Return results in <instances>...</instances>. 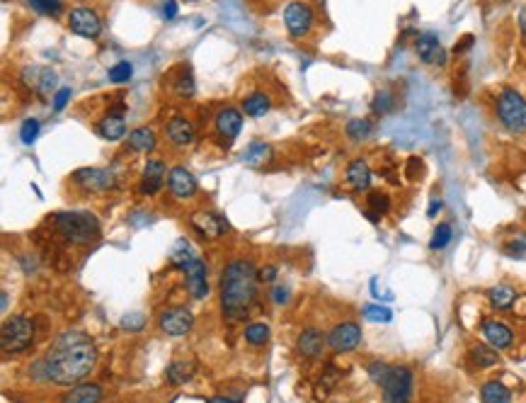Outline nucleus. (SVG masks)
<instances>
[{
	"label": "nucleus",
	"mask_w": 526,
	"mask_h": 403,
	"mask_svg": "<svg viewBox=\"0 0 526 403\" xmlns=\"http://www.w3.org/2000/svg\"><path fill=\"white\" fill-rule=\"evenodd\" d=\"M260 279H264V282H274V279H277V268H262L260 270Z\"/></svg>",
	"instance_id": "8fccbe9b"
},
{
	"label": "nucleus",
	"mask_w": 526,
	"mask_h": 403,
	"mask_svg": "<svg viewBox=\"0 0 526 403\" xmlns=\"http://www.w3.org/2000/svg\"><path fill=\"white\" fill-rule=\"evenodd\" d=\"M272 299H274V304H287L289 302V289L287 287H274Z\"/></svg>",
	"instance_id": "09e8293b"
},
{
	"label": "nucleus",
	"mask_w": 526,
	"mask_h": 403,
	"mask_svg": "<svg viewBox=\"0 0 526 403\" xmlns=\"http://www.w3.org/2000/svg\"><path fill=\"white\" fill-rule=\"evenodd\" d=\"M97 350L85 333H63L56 338L42 362L29 369V374H39V379H51L54 384L70 386L83 381L93 372Z\"/></svg>",
	"instance_id": "f257e3e1"
},
{
	"label": "nucleus",
	"mask_w": 526,
	"mask_h": 403,
	"mask_svg": "<svg viewBox=\"0 0 526 403\" xmlns=\"http://www.w3.org/2000/svg\"><path fill=\"white\" fill-rule=\"evenodd\" d=\"M177 93H180V98H192L194 95V78L190 68L182 71V75L177 78Z\"/></svg>",
	"instance_id": "ea45409f"
},
{
	"label": "nucleus",
	"mask_w": 526,
	"mask_h": 403,
	"mask_svg": "<svg viewBox=\"0 0 526 403\" xmlns=\"http://www.w3.org/2000/svg\"><path fill=\"white\" fill-rule=\"evenodd\" d=\"M167 139L175 146H190L194 141V126L185 117H172L167 122Z\"/></svg>",
	"instance_id": "aec40b11"
},
{
	"label": "nucleus",
	"mask_w": 526,
	"mask_h": 403,
	"mask_svg": "<svg viewBox=\"0 0 526 403\" xmlns=\"http://www.w3.org/2000/svg\"><path fill=\"white\" fill-rule=\"evenodd\" d=\"M347 182L352 185V190L356 192H366L371 185V168L364 158H356V161L350 163L347 168Z\"/></svg>",
	"instance_id": "6ab92c4d"
},
{
	"label": "nucleus",
	"mask_w": 526,
	"mask_h": 403,
	"mask_svg": "<svg viewBox=\"0 0 526 403\" xmlns=\"http://www.w3.org/2000/svg\"><path fill=\"white\" fill-rule=\"evenodd\" d=\"M240 126H243V117L233 107H226L216 115V131L223 139V146H231V141L240 134Z\"/></svg>",
	"instance_id": "2eb2a0df"
},
{
	"label": "nucleus",
	"mask_w": 526,
	"mask_h": 403,
	"mask_svg": "<svg viewBox=\"0 0 526 403\" xmlns=\"http://www.w3.org/2000/svg\"><path fill=\"white\" fill-rule=\"evenodd\" d=\"M328 343V340H323V333L315 328H308L301 333L299 338V350L303 353L306 357H320L323 355V345Z\"/></svg>",
	"instance_id": "5701e85b"
},
{
	"label": "nucleus",
	"mask_w": 526,
	"mask_h": 403,
	"mask_svg": "<svg viewBox=\"0 0 526 403\" xmlns=\"http://www.w3.org/2000/svg\"><path fill=\"white\" fill-rule=\"evenodd\" d=\"M497 117L504 124V129L514 131V134H524L526 131V100L517 90L507 88L497 98Z\"/></svg>",
	"instance_id": "39448f33"
},
{
	"label": "nucleus",
	"mask_w": 526,
	"mask_h": 403,
	"mask_svg": "<svg viewBox=\"0 0 526 403\" xmlns=\"http://www.w3.org/2000/svg\"><path fill=\"white\" fill-rule=\"evenodd\" d=\"M269 153H272V149H269L267 144H262V141H253L243 153V163H248V166H262V163L269 158Z\"/></svg>",
	"instance_id": "c85d7f7f"
},
{
	"label": "nucleus",
	"mask_w": 526,
	"mask_h": 403,
	"mask_svg": "<svg viewBox=\"0 0 526 403\" xmlns=\"http://www.w3.org/2000/svg\"><path fill=\"white\" fill-rule=\"evenodd\" d=\"M284 24H287V32L294 39L306 37L310 32V27H313V10H310V5L303 3V0L289 3L287 10H284Z\"/></svg>",
	"instance_id": "0eeeda50"
},
{
	"label": "nucleus",
	"mask_w": 526,
	"mask_h": 403,
	"mask_svg": "<svg viewBox=\"0 0 526 403\" xmlns=\"http://www.w3.org/2000/svg\"><path fill=\"white\" fill-rule=\"evenodd\" d=\"M483 340L495 350H507L514 343V333L502 321H485L483 323Z\"/></svg>",
	"instance_id": "ddd939ff"
},
{
	"label": "nucleus",
	"mask_w": 526,
	"mask_h": 403,
	"mask_svg": "<svg viewBox=\"0 0 526 403\" xmlns=\"http://www.w3.org/2000/svg\"><path fill=\"white\" fill-rule=\"evenodd\" d=\"M187 289H190V294L194 299H206V294H209L206 265H204L199 258L187 268Z\"/></svg>",
	"instance_id": "f3484780"
},
{
	"label": "nucleus",
	"mask_w": 526,
	"mask_h": 403,
	"mask_svg": "<svg viewBox=\"0 0 526 403\" xmlns=\"http://www.w3.org/2000/svg\"><path fill=\"white\" fill-rule=\"evenodd\" d=\"M129 149H134V151H141V153H148V151H153L158 146V139H156V131L153 129H148V126H141V129H134L129 134Z\"/></svg>",
	"instance_id": "b1692460"
},
{
	"label": "nucleus",
	"mask_w": 526,
	"mask_h": 403,
	"mask_svg": "<svg viewBox=\"0 0 526 403\" xmlns=\"http://www.w3.org/2000/svg\"><path fill=\"white\" fill-rule=\"evenodd\" d=\"M194 260H197V255L192 253V248L187 246V241H180V243H177L175 251H172V265H175V268H180V270H185V272H187V268H190Z\"/></svg>",
	"instance_id": "7c9ffc66"
},
{
	"label": "nucleus",
	"mask_w": 526,
	"mask_h": 403,
	"mask_svg": "<svg viewBox=\"0 0 526 403\" xmlns=\"http://www.w3.org/2000/svg\"><path fill=\"white\" fill-rule=\"evenodd\" d=\"M519 27H522V34L526 37V8L519 10Z\"/></svg>",
	"instance_id": "3c124183"
},
{
	"label": "nucleus",
	"mask_w": 526,
	"mask_h": 403,
	"mask_svg": "<svg viewBox=\"0 0 526 403\" xmlns=\"http://www.w3.org/2000/svg\"><path fill=\"white\" fill-rule=\"evenodd\" d=\"M471 357H473V362H476L478 367H493V365H497V350L495 348H490L488 343L485 345H476V348L471 350Z\"/></svg>",
	"instance_id": "c756f323"
},
{
	"label": "nucleus",
	"mask_w": 526,
	"mask_h": 403,
	"mask_svg": "<svg viewBox=\"0 0 526 403\" xmlns=\"http://www.w3.org/2000/svg\"><path fill=\"white\" fill-rule=\"evenodd\" d=\"M272 107V100L267 98L264 93H253L243 100V110L248 117H264Z\"/></svg>",
	"instance_id": "cd10ccee"
},
{
	"label": "nucleus",
	"mask_w": 526,
	"mask_h": 403,
	"mask_svg": "<svg viewBox=\"0 0 526 403\" xmlns=\"http://www.w3.org/2000/svg\"><path fill=\"white\" fill-rule=\"evenodd\" d=\"M68 27L73 29L75 34L85 37V39H95V37H100V32H102L100 17H97V13H95V10H90V8H73V10H70Z\"/></svg>",
	"instance_id": "1a4fd4ad"
},
{
	"label": "nucleus",
	"mask_w": 526,
	"mask_h": 403,
	"mask_svg": "<svg viewBox=\"0 0 526 403\" xmlns=\"http://www.w3.org/2000/svg\"><path fill=\"white\" fill-rule=\"evenodd\" d=\"M245 340L250 345H264L269 340V328L264 323H253L245 330Z\"/></svg>",
	"instance_id": "c9c22d12"
},
{
	"label": "nucleus",
	"mask_w": 526,
	"mask_h": 403,
	"mask_svg": "<svg viewBox=\"0 0 526 403\" xmlns=\"http://www.w3.org/2000/svg\"><path fill=\"white\" fill-rule=\"evenodd\" d=\"M442 207H444L442 200H432V204H430V217H437V212H439Z\"/></svg>",
	"instance_id": "603ef678"
},
{
	"label": "nucleus",
	"mask_w": 526,
	"mask_h": 403,
	"mask_svg": "<svg viewBox=\"0 0 526 403\" xmlns=\"http://www.w3.org/2000/svg\"><path fill=\"white\" fill-rule=\"evenodd\" d=\"M54 224L66 241L93 243L100 236V224L88 212H61L54 217Z\"/></svg>",
	"instance_id": "7ed1b4c3"
},
{
	"label": "nucleus",
	"mask_w": 526,
	"mask_h": 403,
	"mask_svg": "<svg viewBox=\"0 0 526 403\" xmlns=\"http://www.w3.org/2000/svg\"><path fill=\"white\" fill-rule=\"evenodd\" d=\"M480 399H483V403H509L512 401V394H509L507 386L499 384V381H488V384H483V389H480Z\"/></svg>",
	"instance_id": "bb28decb"
},
{
	"label": "nucleus",
	"mask_w": 526,
	"mask_h": 403,
	"mask_svg": "<svg viewBox=\"0 0 526 403\" xmlns=\"http://www.w3.org/2000/svg\"><path fill=\"white\" fill-rule=\"evenodd\" d=\"M68 100H70V88H61L59 93L54 95V110L61 112L66 105H68Z\"/></svg>",
	"instance_id": "a18cd8bd"
},
{
	"label": "nucleus",
	"mask_w": 526,
	"mask_h": 403,
	"mask_svg": "<svg viewBox=\"0 0 526 403\" xmlns=\"http://www.w3.org/2000/svg\"><path fill=\"white\" fill-rule=\"evenodd\" d=\"M144 323H146V318L141 314H129L121 318V328H126V330H141L144 328Z\"/></svg>",
	"instance_id": "c03bdc74"
},
{
	"label": "nucleus",
	"mask_w": 526,
	"mask_h": 403,
	"mask_svg": "<svg viewBox=\"0 0 526 403\" xmlns=\"http://www.w3.org/2000/svg\"><path fill=\"white\" fill-rule=\"evenodd\" d=\"M97 131H100L102 139L107 141H119L121 136L126 134V122L121 115H107L105 119H100L97 124Z\"/></svg>",
	"instance_id": "4be33fe9"
},
{
	"label": "nucleus",
	"mask_w": 526,
	"mask_h": 403,
	"mask_svg": "<svg viewBox=\"0 0 526 403\" xmlns=\"http://www.w3.org/2000/svg\"><path fill=\"white\" fill-rule=\"evenodd\" d=\"M54 83H56V75L51 68H39V80H37V88L42 90L44 95L49 93V90H54Z\"/></svg>",
	"instance_id": "a19ab883"
},
{
	"label": "nucleus",
	"mask_w": 526,
	"mask_h": 403,
	"mask_svg": "<svg viewBox=\"0 0 526 403\" xmlns=\"http://www.w3.org/2000/svg\"><path fill=\"white\" fill-rule=\"evenodd\" d=\"M488 297H490V304H493L497 311L512 309V304L517 302V292H514L509 284H497V287H493Z\"/></svg>",
	"instance_id": "393cba45"
},
{
	"label": "nucleus",
	"mask_w": 526,
	"mask_h": 403,
	"mask_svg": "<svg viewBox=\"0 0 526 403\" xmlns=\"http://www.w3.org/2000/svg\"><path fill=\"white\" fill-rule=\"evenodd\" d=\"M209 403H236V401H231V399H226V396H213L211 401Z\"/></svg>",
	"instance_id": "864d4df0"
},
{
	"label": "nucleus",
	"mask_w": 526,
	"mask_h": 403,
	"mask_svg": "<svg viewBox=\"0 0 526 403\" xmlns=\"http://www.w3.org/2000/svg\"><path fill=\"white\" fill-rule=\"evenodd\" d=\"M73 182L88 192H107L117 185V177L107 168H80L73 173Z\"/></svg>",
	"instance_id": "6e6552de"
},
{
	"label": "nucleus",
	"mask_w": 526,
	"mask_h": 403,
	"mask_svg": "<svg viewBox=\"0 0 526 403\" xmlns=\"http://www.w3.org/2000/svg\"><path fill=\"white\" fill-rule=\"evenodd\" d=\"M37 136H39V122L37 119H24L22 126H20V139H22V144L32 146Z\"/></svg>",
	"instance_id": "58836bf2"
},
{
	"label": "nucleus",
	"mask_w": 526,
	"mask_h": 403,
	"mask_svg": "<svg viewBox=\"0 0 526 403\" xmlns=\"http://www.w3.org/2000/svg\"><path fill=\"white\" fill-rule=\"evenodd\" d=\"M8 309V292H3V311Z\"/></svg>",
	"instance_id": "5fc2aeb1"
},
{
	"label": "nucleus",
	"mask_w": 526,
	"mask_h": 403,
	"mask_svg": "<svg viewBox=\"0 0 526 403\" xmlns=\"http://www.w3.org/2000/svg\"><path fill=\"white\" fill-rule=\"evenodd\" d=\"M393 105H396V95H393L391 90H379V93L374 95V102H371V110H374L376 115H386V112L393 110Z\"/></svg>",
	"instance_id": "f704fd0d"
},
{
	"label": "nucleus",
	"mask_w": 526,
	"mask_h": 403,
	"mask_svg": "<svg viewBox=\"0 0 526 403\" xmlns=\"http://www.w3.org/2000/svg\"><path fill=\"white\" fill-rule=\"evenodd\" d=\"M325 340L335 353H350L361 343V328L356 323H340L330 330Z\"/></svg>",
	"instance_id": "9b49d317"
},
{
	"label": "nucleus",
	"mask_w": 526,
	"mask_h": 403,
	"mask_svg": "<svg viewBox=\"0 0 526 403\" xmlns=\"http://www.w3.org/2000/svg\"><path fill=\"white\" fill-rule=\"evenodd\" d=\"M383 401L386 403H410L412 391V372L407 367H391L383 379Z\"/></svg>",
	"instance_id": "423d86ee"
},
{
	"label": "nucleus",
	"mask_w": 526,
	"mask_h": 403,
	"mask_svg": "<svg viewBox=\"0 0 526 403\" xmlns=\"http://www.w3.org/2000/svg\"><path fill=\"white\" fill-rule=\"evenodd\" d=\"M131 75H134V66H131L129 61H119V64L110 68V80H112V83H126Z\"/></svg>",
	"instance_id": "4c0bfd02"
},
{
	"label": "nucleus",
	"mask_w": 526,
	"mask_h": 403,
	"mask_svg": "<svg viewBox=\"0 0 526 403\" xmlns=\"http://www.w3.org/2000/svg\"><path fill=\"white\" fill-rule=\"evenodd\" d=\"M27 5L39 15H49V17H56L63 10V3L61 0H27Z\"/></svg>",
	"instance_id": "473e14b6"
},
{
	"label": "nucleus",
	"mask_w": 526,
	"mask_h": 403,
	"mask_svg": "<svg viewBox=\"0 0 526 403\" xmlns=\"http://www.w3.org/2000/svg\"><path fill=\"white\" fill-rule=\"evenodd\" d=\"M102 386L97 384H75L68 394L63 396V403H100L102 401Z\"/></svg>",
	"instance_id": "412c9836"
},
{
	"label": "nucleus",
	"mask_w": 526,
	"mask_h": 403,
	"mask_svg": "<svg viewBox=\"0 0 526 403\" xmlns=\"http://www.w3.org/2000/svg\"><path fill=\"white\" fill-rule=\"evenodd\" d=\"M163 177H165V163L163 161H148L144 168V177H141L139 190L144 195H156L163 185Z\"/></svg>",
	"instance_id": "a211bd4d"
},
{
	"label": "nucleus",
	"mask_w": 526,
	"mask_h": 403,
	"mask_svg": "<svg viewBox=\"0 0 526 403\" xmlns=\"http://www.w3.org/2000/svg\"><path fill=\"white\" fill-rule=\"evenodd\" d=\"M415 51H417V56H420V61H425V64H430V66L446 64V51H444L437 34H432V32H425L417 37Z\"/></svg>",
	"instance_id": "f8f14e48"
},
{
	"label": "nucleus",
	"mask_w": 526,
	"mask_h": 403,
	"mask_svg": "<svg viewBox=\"0 0 526 403\" xmlns=\"http://www.w3.org/2000/svg\"><path fill=\"white\" fill-rule=\"evenodd\" d=\"M388 372H391V367L383 365V362H374V365H369V376H371V381H376V384H383V379L388 376Z\"/></svg>",
	"instance_id": "37998d69"
},
{
	"label": "nucleus",
	"mask_w": 526,
	"mask_h": 403,
	"mask_svg": "<svg viewBox=\"0 0 526 403\" xmlns=\"http://www.w3.org/2000/svg\"><path fill=\"white\" fill-rule=\"evenodd\" d=\"M453 236V228L449 226V224H439L437 228H434L432 233V241H430V248L432 251H442V248L449 246V241H451Z\"/></svg>",
	"instance_id": "72a5a7b5"
},
{
	"label": "nucleus",
	"mask_w": 526,
	"mask_h": 403,
	"mask_svg": "<svg viewBox=\"0 0 526 403\" xmlns=\"http://www.w3.org/2000/svg\"><path fill=\"white\" fill-rule=\"evenodd\" d=\"M192 226L197 228V231L202 233L204 238H218V236H223V233L228 231V224L223 221L221 217L211 214V212L194 214V217H192Z\"/></svg>",
	"instance_id": "dca6fc26"
},
{
	"label": "nucleus",
	"mask_w": 526,
	"mask_h": 403,
	"mask_svg": "<svg viewBox=\"0 0 526 403\" xmlns=\"http://www.w3.org/2000/svg\"><path fill=\"white\" fill-rule=\"evenodd\" d=\"M504 251H507L509 255H524L526 253V238H514V243H509Z\"/></svg>",
	"instance_id": "49530a36"
},
{
	"label": "nucleus",
	"mask_w": 526,
	"mask_h": 403,
	"mask_svg": "<svg viewBox=\"0 0 526 403\" xmlns=\"http://www.w3.org/2000/svg\"><path fill=\"white\" fill-rule=\"evenodd\" d=\"M34 340V325L27 316H15V318L5 321L3 333H0V348L5 355H17L32 345Z\"/></svg>",
	"instance_id": "20e7f679"
},
{
	"label": "nucleus",
	"mask_w": 526,
	"mask_h": 403,
	"mask_svg": "<svg viewBox=\"0 0 526 403\" xmlns=\"http://www.w3.org/2000/svg\"><path fill=\"white\" fill-rule=\"evenodd\" d=\"M257 270L250 260H231L221 274V309L231 321L248 318L257 297Z\"/></svg>",
	"instance_id": "f03ea898"
},
{
	"label": "nucleus",
	"mask_w": 526,
	"mask_h": 403,
	"mask_svg": "<svg viewBox=\"0 0 526 403\" xmlns=\"http://www.w3.org/2000/svg\"><path fill=\"white\" fill-rule=\"evenodd\" d=\"M175 15H177V3L175 0H165V3H163V17L175 20Z\"/></svg>",
	"instance_id": "de8ad7c7"
},
{
	"label": "nucleus",
	"mask_w": 526,
	"mask_h": 403,
	"mask_svg": "<svg viewBox=\"0 0 526 403\" xmlns=\"http://www.w3.org/2000/svg\"><path fill=\"white\" fill-rule=\"evenodd\" d=\"M194 369H197L194 360H175L167 367V381L170 384H185V381L192 379Z\"/></svg>",
	"instance_id": "a878e982"
},
{
	"label": "nucleus",
	"mask_w": 526,
	"mask_h": 403,
	"mask_svg": "<svg viewBox=\"0 0 526 403\" xmlns=\"http://www.w3.org/2000/svg\"><path fill=\"white\" fill-rule=\"evenodd\" d=\"M364 318L374 321V323H388V321L393 318V311L386 309V306H379V304H369V306H364Z\"/></svg>",
	"instance_id": "e433bc0d"
},
{
	"label": "nucleus",
	"mask_w": 526,
	"mask_h": 403,
	"mask_svg": "<svg viewBox=\"0 0 526 403\" xmlns=\"http://www.w3.org/2000/svg\"><path fill=\"white\" fill-rule=\"evenodd\" d=\"M369 207L374 209L376 214H386L388 212V207H391V202H388V197L386 195H381V192H374V195L369 197Z\"/></svg>",
	"instance_id": "79ce46f5"
},
{
	"label": "nucleus",
	"mask_w": 526,
	"mask_h": 403,
	"mask_svg": "<svg viewBox=\"0 0 526 403\" xmlns=\"http://www.w3.org/2000/svg\"><path fill=\"white\" fill-rule=\"evenodd\" d=\"M167 187H170V192L175 197L187 200V197H194V192H197V177H194L187 168L177 166L172 168L170 175H167Z\"/></svg>",
	"instance_id": "4468645a"
},
{
	"label": "nucleus",
	"mask_w": 526,
	"mask_h": 403,
	"mask_svg": "<svg viewBox=\"0 0 526 403\" xmlns=\"http://www.w3.org/2000/svg\"><path fill=\"white\" fill-rule=\"evenodd\" d=\"M158 323H160V330L167 335H185L192 330V314L187 309H182V306H172V309H165L160 311V316H158Z\"/></svg>",
	"instance_id": "9d476101"
},
{
	"label": "nucleus",
	"mask_w": 526,
	"mask_h": 403,
	"mask_svg": "<svg viewBox=\"0 0 526 403\" xmlns=\"http://www.w3.org/2000/svg\"><path fill=\"white\" fill-rule=\"evenodd\" d=\"M190 3H192V0H190Z\"/></svg>",
	"instance_id": "6e6d98bb"
},
{
	"label": "nucleus",
	"mask_w": 526,
	"mask_h": 403,
	"mask_svg": "<svg viewBox=\"0 0 526 403\" xmlns=\"http://www.w3.org/2000/svg\"><path fill=\"white\" fill-rule=\"evenodd\" d=\"M371 131H374V126H371L369 119H352L350 124H347V136L354 141H364L371 136Z\"/></svg>",
	"instance_id": "2f4dec72"
}]
</instances>
